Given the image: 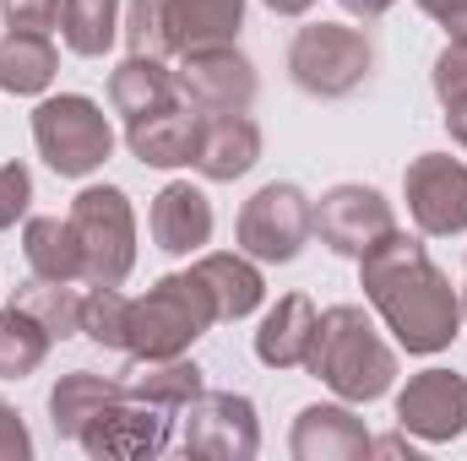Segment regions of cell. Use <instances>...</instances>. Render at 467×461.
Returning <instances> with one entry per match:
<instances>
[{
    "mask_svg": "<svg viewBox=\"0 0 467 461\" xmlns=\"http://www.w3.org/2000/svg\"><path fill=\"white\" fill-rule=\"evenodd\" d=\"M82 299H88V293H77V282H44V277H27V282L11 293V304H22L55 343L82 337Z\"/></svg>",
    "mask_w": 467,
    "mask_h": 461,
    "instance_id": "obj_26",
    "label": "cell"
},
{
    "mask_svg": "<svg viewBox=\"0 0 467 461\" xmlns=\"http://www.w3.org/2000/svg\"><path fill=\"white\" fill-rule=\"evenodd\" d=\"M375 71V44L364 27L348 22H310L288 44V77L310 98H348Z\"/></svg>",
    "mask_w": 467,
    "mask_h": 461,
    "instance_id": "obj_6",
    "label": "cell"
},
{
    "mask_svg": "<svg viewBox=\"0 0 467 461\" xmlns=\"http://www.w3.org/2000/svg\"><path fill=\"white\" fill-rule=\"evenodd\" d=\"M369 429L353 413V402H316L294 418L288 451L294 461H364L369 456Z\"/></svg>",
    "mask_w": 467,
    "mask_h": 461,
    "instance_id": "obj_14",
    "label": "cell"
},
{
    "mask_svg": "<svg viewBox=\"0 0 467 461\" xmlns=\"http://www.w3.org/2000/svg\"><path fill=\"white\" fill-rule=\"evenodd\" d=\"M316 321H321V310L305 293H283L255 332V358L266 369H305L310 343H316Z\"/></svg>",
    "mask_w": 467,
    "mask_h": 461,
    "instance_id": "obj_18",
    "label": "cell"
},
{
    "mask_svg": "<svg viewBox=\"0 0 467 461\" xmlns=\"http://www.w3.org/2000/svg\"><path fill=\"white\" fill-rule=\"evenodd\" d=\"M49 347H55V337L22 304H5L0 310V380H27L49 358Z\"/></svg>",
    "mask_w": 467,
    "mask_h": 461,
    "instance_id": "obj_28",
    "label": "cell"
},
{
    "mask_svg": "<svg viewBox=\"0 0 467 461\" xmlns=\"http://www.w3.org/2000/svg\"><path fill=\"white\" fill-rule=\"evenodd\" d=\"M397 429L424 446H451L467 435V374L424 369L397 391Z\"/></svg>",
    "mask_w": 467,
    "mask_h": 461,
    "instance_id": "obj_12",
    "label": "cell"
},
{
    "mask_svg": "<svg viewBox=\"0 0 467 461\" xmlns=\"http://www.w3.org/2000/svg\"><path fill=\"white\" fill-rule=\"evenodd\" d=\"M109 104L130 125V119H147V115H158V109H174L180 104V82H174V71L163 60L125 55L115 71H109Z\"/></svg>",
    "mask_w": 467,
    "mask_h": 461,
    "instance_id": "obj_21",
    "label": "cell"
},
{
    "mask_svg": "<svg viewBox=\"0 0 467 461\" xmlns=\"http://www.w3.org/2000/svg\"><path fill=\"white\" fill-rule=\"evenodd\" d=\"M180 98L196 115H244L255 104V66L250 55H239V44H218V49H191L180 55Z\"/></svg>",
    "mask_w": 467,
    "mask_h": 461,
    "instance_id": "obj_9",
    "label": "cell"
},
{
    "mask_svg": "<svg viewBox=\"0 0 467 461\" xmlns=\"http://www.w3.org/2000/svg\"><path fill=\"white\" fill-rule=\"evenodd\" d=\"M60 71V55L49 44V33H5L0 38V93H16V98H38Z\"/></svg>",
    "mask_w": 467,
    "mask_h": 461,
    "instance_id": "obj_25",
    "label": "cell"
},
{
    "mask_svg": "<svg viewBox=\"0 0 467 461\" xmlns=\"http://www.w3.org/2000/svg\"><path fill=\"white\" fill-rule=\"evenodd\" d=\"M60 38L82 60H104L119 38V0H60Z\"/></svg>",
    "mask_w": 467,
    "mask_h": 461,
    "instance_id": "obj_27",
    "label": "cell"
},
{
    "mask_svg": "<svg viewBox=\"0 0 467 461\" xmlns=\"http://www.w3.org/2000/svg\"><path fill=\"white\" fill-rule=\"evenodd\" d=\"M261 5H266L272 16H305V11H310L316 0H261Z\"/></svg>",
    "mask_w": 467,
    "mask_h": 461,
    "instance_id": "obj_39",
    "label": "cell"
},
{
    "mask_svg": "<svg viewBox=\"0 0 467 461\" xmlns=\"http://www.w3.org/2000/svg\"><path fill=\"white\" fill-rule=\"evenodd\" d=\"M462 321H467V282H462Z\"/></svg>",
    "mask_w": 467,
    "mask_h": 461,
    "instance_id": "obj_40",
    "label": "cell"
},
{
    "mask_svg": "<svg viewBox=\"0 0 467 461\" xmlns=\"http://www.w3.org/2000/svg\"><path fill=\"white\" fill-rule=\"evenodd\" d=\"M119 385L136 402H152L163 413H185V402H196L207 391V374H202L196 358L174 353V358H130V369L119 374Z\"/></svg>",
    "mask_w": 467,
    "mask_h": 461,
    "instance_id": "obj_19",
    "label": "cell"
},
{
    "mask_svg": "<svg viewBox=\"0 0 467 461\" xmlns=\"http://www.w3.org/2000/svg\"><path fill=\"white\" fill-rule=\"evenodd\" d=\"M369 456H408V461H419V451L408 446V429H397V435H386V440H369Z\"/></svg>",
    "mask_w": 467,
    "mask_h": 461,
    "instance_id": "obj_36",
    "label": "cell"
},
{
    "mask_svg": "<svg viewBox=\"0 0 467 461\" xmlns=\"http://www.w3.org/2000/svg\"><path fill=\"white\" fill-rule=\"evenodd\" d=\"M402 196H408V212L424 239L467 233V163H457L451 152L413 158L402 174Z\"/></svg>",
    "mask_w": 467,
    "mask_h": 461,
    "instance_id": "obj_10",
    "label": "cell"
},
{
    "mask_svg": "<svg viewBox=\"0 0 467 461\" xmlns=\"http://www.w3.org/2000/svg\"><path fill=\"white\" fill-rule=\"evenodd\" d=\"M191 271L207 282V293H213V304H218V321H244V315H255V310H261V299H266L261 261H250L244 250L202 255Z\"/></svg>",
    "mask_w": 467,
    "mask_h": 461,
    "instance_id": "obj_20",
    "label": "cell"
},
{
    "mask_svg": "<svg viewBox=\"0 0 467 461\" xmlns=\"http://www.w3.org/2000/svg\"><path fill=\"white\" fill-rule=\"evenodd\" d=\"M337 5H343L348 16H358V22H375V16H386L397 0H337Z\"/></svg>",
    "mask_w": 467,
    "mask_h": 461,
    "instance_id": "obj_38",
    "label": "cell"
},
{
    "mask_svg": "<svg viewBox=\"0 0 467 461\" xmlns=\"http://www.w3.org/2000/svg\"><path fill=\"white\" fill-rule=\"evenodd\" d=\"M71 233L82 244V282L119 288L136 266V212L119 185H88L71 201Z\"/></svg>",
    "mask_w": 467,
    "mask_h": 461,
    "instance_id": "obj_5",
    "label": "cell"
},
{
    "mask_svg": "<svg viewBox=\"0 0 467 461\" xmlns=\"http://www.w3.org/2000/svg\"><path fill=\"white\" fill-rule=\"evenodd\" d=\"M169 418L174 413H163V407L136 402V396L119 391L115 402H104L93 413V424L77 435V446L93 461H147L169 446Z\"/></svg>",
    "mask_w": 467,
    "mask_h": 461,
    "instance_id": "obj_11",
    "label": "cell"
},
{
    "mask_svg": "<svg viewBox=\"0 0 467 461\" xmlns=\"http://www.w3.org/2000/svg\"><path fill=\"white\" fill-rule=\"evenodd\" d=\"M305 369L337 391V402H380L397 380V353L375 332V321L358 304H332L316 321V343Z\"/></svg>",
    "mask_w": 467,
    "mask_h": 461,
    "instance_id": "obj_2",
    "label": "cell"
},
{
    "mask_svg": "<svg viewBox=\"0 0 467 461\" xmlns=\"http://www.w3.org/2000/svg\"><path fill=\"white\" fill-rule=\"evenodd\" d=\"M125 310H130V299L119 288H88V299H82V337L109 347V353H125Z\"/></svg>",
    "mask_w": 467,
    "mask_h": 461,
    "instance_id": "obj_30",
    "label": "cell"
},
{
    "mask_svg": "<svg viewBox=\"0 0 467 461\" xmlns=\"http://www.w3.org/2000/svg\"><path fill=\"white\" fill-rule=\"evenodd\" d=\"M119 380L109 374H93V369H71V374H60L55 385H49V424H55V435L60 440H77L88 424H93V413L104 407V402H115Z\"/></svg>",
    "mask_w": 467,
    "mask_h": 461,
    "instance_id": "obj_23",
    "label": "cell"
},
{
    "mask_svg": "<svg viewBox=\"0 0 467 461\" xmlns=\"http://www.w3.org/2000/svg\"><path fill=\"white\" fill-rule=\"evenodd\" d=\"M358 288L386 321V332L408 353L430 358L462 337V293L451 277L430 261V250L413 233L391 229L375 250L358 255Z\"/></svg>",
    "mask_w": 467,
    "mask_h": 461,
    "instance_id": "obj_1",
    "label": "cell"
},
{
    "mask_svg": "<svg viewBox=\"0 0 467 461\" xmlns=\"http://www.w3.org/2000/svg\"><path fill=\"white\" fill-rule=\"evenodd\" d=\"M0 11L16 33H49L60 22V0H0Z\"/></svg>",
    "mask_w": 467,
    "mask_h": 461,
    "instance_id": "obj_33",
    "label": "cell"
},
{
    "mask_svg": "<svg viewBox=\"0 0 467 461\" xmlns=\"http://www.w3.org/2000/svg\"><path fill=\"white\" fill-rule=\"evenodd\" d=\"M119 38L130 55H152V60H169L174 55V33H169V5L163 0H125V22H119Z\"/></svg>",
    "mask_w": 467,
    "mask_h": 461,
    "instance_id": "obj_29",
    "label": "cell"
},
{
    "mask_svg": "<svg viewBox=\"0 0 467 461\" xmlns=\"http://www.w3.org/2000/svg\"><path fill=\"white\" fill-rule=\"evenodd\" d=\"M22 255H27V271L44 282H82V244L71 233V218H27Z\"/></svg>",
    "mask_w": 467,
    "mask_h": 461,
    "instance_id": "obj_24",
    "label": "cell"
},
{
    "mask_svg": "<svg viewBox=\"0 0 467 461\" xmlns=\"http://www.w3.org/2000/svg\"><path fill=\"white\" fill-rule=\"evenodd\" d=\"M446 130H451V141L467 152V93H457V98L446 104Z\"/></svg>",
    "mask_w": 467,
    "mask_h": 461,
    "instance_id": "obj_37",
    "label": "cell"
},
{
    "mask_svg": "<svg viewBox=\"0 0 467 461\" xmlns=\"http://www.w3.org/2000/svg\"><path fill=\"white\" fill-rule=\"evenodd\" d=\"M27 207H33V174H27V163H0V229H16L22 218H27Z\"/></svg>",
    "mask_w": 467,
    "mask_h": 461,
    "instance_id": "obj_31",
    "label": "cell"
},
{
    "mask_svg": "<svg viewBox=\"0 0 467 461\" xmlns=\"http://www.w3.org/2000/svg\"><path fill=\"white\" fill-rule=\"evenodd\" d=\"M196 141H202V115L191 104L185 109L174 104V109H158V115L125 125V147L147 169H185V163H196Z\"/></svg>",
    "mask_w": 467,
    "mask_h": 461,
    "instance_id": "obj_17",
    "label": "cell"
},
{
    "mask_svg": "<svg viewBox=\"0 0 467 461\" xmlns=\"http://www.w3.org/2000/svg\"><path fill=\"white\" fill-rule=\"evenodd\" d=\"M430 82H435V98H441V104H451L457 93H467V38H451V44L435 55Z\"/></svg>",
    "mask_w": 467,
    "mask_h": 461,
    "instance_id": "obj_32",
    "label": "cell"
},
{
    "mask_svg": "<svg viewBox=\"0 0 467 461\" xmlns=\"http://www.w3.org/2000/svg\"><path fill=\"white\" fill-rule=\"evenodd\" d=\"M33 456V435L22 424V413L0 396V461H27Z\"/></svg>",
    "mask_w": 467,
    "mask_h": 461,
    "instance_id": "obj_34",
    "label": "cell"
},
{
    "mask_svg": "<svg viewBox=\"0 0 467 461\" xmlns=\"http://www.w3.org/2000/svg\"><path fill=\"white\" fill-rule=\"evenodd\" d=\"M163 5H169L174 55H191V49H218V44H239V27H244V0H163Z\"/></svg>",
    "mask_w": 467,
    "mask_h": 461,
    "instance_id": "obj_22",
    "label": "cell"
},
{
    "mask_svg": "<svg viewBox=\"0 0 467 461\" xmlns=\"http://www.w3.org/2000/svg\"><path fill=\"white\" fill-rule=\"evenodd\" d=\"M424 16H435L451 38H467V0H419Z\"/></svg>",
    "mask_w": 467,
    "mask_h": 461,
    "instance_id": "obj_35",
    "label": "cell"
},
{
    "mask_svg": "<svg viewBox=\"0 0 467 461\" xmlns=\"http://www.w3.org/2000/svg\"><path fill=\"white\" fill-rule=\"evenodd\" d=\"M33 147L60 179H88L115 152V125L88 93H60L33 109Z\"/></svg>",
    "mask_w": 467,
    "mask_h": 461,
    "instance_id": "obj_4",
    "label": "cell"
},
{
    "mask_svg": "<svg viewBox=\"0 0 467 461\" xmlns=\"http://www.w3.org/2000/svg\"><path fill=\"white\" fill-rule=\"evenodd\" d=\"M218 326V304L196 271L158 277L141 299L125 310V358H174L191 353Z\"/></svg>",
    "mask_w": 467,
    "mask_h": 461,
    "instance_id": "obj_3",
    "label": "cell"
},
{
    "mask_svg": "<svg viewBox=\"0 0 467 461\" xmlns=\"http://www.w3.org/2000/svg\"><path fill=\"white\" fill-rule=\"evenodd\" d=\"M310 233H316V201H310L299 185H288V179L261 185V190L239 207V223H234L239 250H244L250 261H261V266H288V261H299V250L310 244Z\"/></svg>",
    "mask_w": 467,
    "mask_h": 461,
    "instance_id": "obj_7",
    "label": "cell"
},
{
    "mask_svg": "<svg viewBox=\"0 0 467 461\" xmlns=\"http://www.w3.org/2000/svg\"><path fill=\"white\" fill-rule=\"evenodd\" d=\"M261 163V130L250 115H202V141H196V174L213 185H234Z\"/></svg>",
    "mask_w": 467,
    "mask_h": 461,
    "instance_id": "obj_15",
    "label": "cell"
},
{
    "mask_svg": "<svg viewBox=\"0 0 467 461\" xmlns=\"http://www.w3.org/2000/svg\"><path fill=\"white\" fill-rule=\"evenodd\" d=\"M180 451L196 461H250L261 451L255 402L239 391H202L196 402H185Z\"/></svg>",
    "mask_w": 467,
    "mask_h": 461,
    "instance_id": "obj_8",
    "label": "cell"
},
{
    "mask_svg": "<svg viewBox=\"0 0 467 461\" xmlns=\"http://www.w3.org/2000/svg\"><path fill=\"white\" fill-rule=\"evenodd\" d=\"M391 229H397V212H391V201L375 185H332L316 201V233H321V244L332 255L358 261L364 250H375Z\"/></svg>",
    "mask_w": 467,
    "mask_h": 461,
    "instance_id": "obj_13",
    "label": "cell"
},
{
    "mask_svg": "<svg viewBox=\"0 0 467 461\" xmlns=\"http://www.w3.org/2000/svg\"><path fill=\"white\" fill-rule=\"evenodd\" d=\"M147 229H152V244L163 255H196L213 239V201L191 179H174V185H163L152 196Z\"/></svg>",
    "mask_w": 467,
    "mask_h": 461,
    "instance_id": "obj_16",
    "label": "cell"
}]
</instances>
